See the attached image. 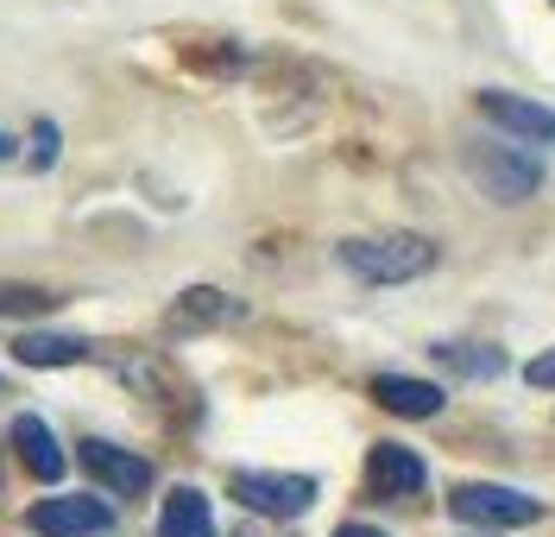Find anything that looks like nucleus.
Returning <instances> with one entry per match:
<instances>
[{
    "label": "nucleus",
    "mask_w": 555,
    "mask_h": 537,
    "mask_svg": "<svg viewBox=\"0 0 555 537\" xmlns=\"http://www.w3.org/2000/svg\"><path fill=\"white\" fill-rule=\"evenodd\" d=\"M467 537H486V532H480V525H474V532H467Z\"/></svg>",
    "instance_id": "21"
},
{
    "label": "nucleus",
    "mask_w": 555,
    "mask_h": 537,
    "mask_svg": "<svg viewBox=\"0 0 555 537\" xmlns=\"http://www.w3.org/2000/svg\"><path fill=\"white\" fill-rule=\"evenodd\" d=\"M228 494H234L246 512H259V519H297V512H310V506H315V481H310V474H266V468H241V474L228 481Z\"/></svg>",
    "instance_id": "4"
},
{
    "label": "nucleus",
    "mask_w": 555,
    "mask_h": 537,
    "mask_svg": "<svg viewBox=\"0 0 555 537\" xmlns=\"http://www.w3.org/2000/svg\"><path fill=\"white\" fill-rule=\"evenodd\" d=\"M335 537H385V532H379V525H341Z\"/></svg>",
    "instance_id": "19"
},
{
    "label": "nucleus",
    "mask_w": 555,
    "mask_h": 537,
    "mask_svg": "<svg viewBox=\"0 0 555 537\" xmlns=\"http://www.w3.org/2000/svg\"><path fill=\"white\" fill-rule=\"evenodd\" d=\"M13 449H20V462L33 468L38 481H64V449H57L51 424H38L33 411H26V418H13Z\"/></svg>",
    "instance_id": "11"
},
{
    "label": "nucleus",
    "mask_w": 555,
    "mask_h": 537,
    "mask_svg": "<svg viewBox=\"0 0 555 537\" xmlns=\"http://www.w3.org/2000/svg\"><path fill=\"white\" fill-rule=\"evenodd\" d=\"M461 165H467V178L480 183V196H492V203H530L543 190V165L499 140H467L461 145Z\"/></svg>",
    "instance_id": "2"
},
{
    "label": "nucleus",
    "mask_w": 555,
    "mask_h": 537,
    "mask_svg": "<svg viewBox=\"0 0 555 537\" xmlns=\"http://www.w3.org/2000/svg\"><path fill=\"white\" fill-rule=\"evenodd\" d=\"M158 532L165 537H215L208 494H196V487H171V500H165V512H158Z\"/></svg>",
    "instance_id": "12"
},
{
    "label": "nucleus",
    "mask_w": 555,
    "mask_h": 537,
    "mask_svg": "<svg viewBox=\"0 0 555 537\" xmlns=\"http://www.w3.org/2000/svg\"><path fill=\"white\" fill-rule=\"evenodd\" d=\"M44 310H57V297L38 285H0V317H44Z\"/></svg>",
    "instance_id": "15"
},
{
    "label": "nucleus",
    "mask_w": 555,
    "mask_h": 537,
    "mask_svg": "<svg viewBox=\"0 0 555 537\" xmlns=\"http://www.w3.org/2000/svg\"><path fill=\"white\" fill-rule=\"evenodd\" d=\"M524 380H530V386H543V393H555V348H543V355L530 360V367H524Z\"/></svg>",
    "instance_id": "17"
},
{
    "label": "nucleus",
    "mask_w": 555,
    "mask_h": 537,
    "mask_svg": "<svg viewBox=\"0 0 555 537\" xmlns=\"http://www.w3.org/2000/svg\"><path fill=\"white\" fill-rule=\"evenodd\" d=\"M221 322H241V304H234L228 291L196 285V291H183V297L171 304L165 329H171V335H196V329H221Z\"/></svg>",
    "instance_id": "9"
},
{
    "label": "nucleus",
    "mask_w": 555,
    "mask_h": 537,
    "mask_svg": "<svg viewBox=\"0 0 555 537\" xmlns=\"http://www.w3.org/2000/svg\"><path fill=\"white\" fill-rule=\"evenodd\" d=\"M335 259L360 285H411L436 266V241H423V234H360V241H341Z\"/></svg>",
    "instance_id": "1"
},
{
    "label": "nucleus",
    "mask_w": 555,
    "mask_h": 537,
    "mask_svg": "<svg viewBox=\"0 0 555 537\" xmlns=\"http://www.w3.org/2000/svg\"><path fill=\"white\" fill-rule=\"evenodd\" d=\"M241 537H284V532H266V519L253 512V519H246V525H241Z\"/></svg>",
    "instance_id": "18"
},
{
    "label": "nucleus",
    "mask_w": 555,
    "mask_h": 537,
    "mask_svg": "<svg viewBox=\"0 0 555 537\" xmlns=\"http://www.w3.org/2000/svg\"><path fill=\"white\" fill-rule=\"evenodd\" d=\"M480 114L492 120V127H505L512 140L555 145V107L530 102V95H512V89H480Z\"/></svg>",
    "instance_id": "7"
},
{
    "label": "nucleus",
    "mask_w": 555,
    "mask_h": 537,
    "mask_svg": "<svg viewBox=\"0 0 555 537\" xmlns=\"http://www.w3.org/2000/svg\"><path fill=\"white\" fill-rule=\"evenodd\" d=\"M57 165V127L51 120H38V133H33V171H51Z\"/></svg>",
    "instance_id": "16"
},
{
    "label": "nucleus",
    "mask_w": 555,
    "mask_h": 537,
    "mask_svg": "<svg viewBox=\"0 0 555 537\" xmlns=\"http://www.w3.org/2000/svg\"><path fill=\"white\" fill-rule=\"evenodd\" d=\"M449 512L461 525H480V532H524L543 519V500L524 487H499V481H454Z\"/></svg>",
    "instance_id": "3"
},
{
    "label": "nucleus",
    "mask_w": 555,
    "mask_h": 537,
    "mask_svg": "<svg viewBox=\"0 0 555 537\" xmlns=\"http://www.w3.org/2000/svg\"><path fill=\"white\" fill-rule=\"evenodd\" d=\"M82 468L102 481L107 494H120V500H139L145 487H152V462L139 456V449H120V443H102V436H89L82 443Z\"/></svg>",
    "instance_id": "8"
},
{
    "label": "nucleus",
    "mask_w": 555,
    "mask_h": 537,
    "mask_svg": "<svg viewBox=\"0 0 555 537\" xmlns=\"http://www.w3.org/2000/svg\"><path fill=\"white\" fill-rule=\"evenodd\" d=\"M366 487H373V500H416L423 487H429V468L416 449L404 443H373V456H366Z\"/></svg>",
    "instance_id": "5"
},
{
    "label": "nucleus",
    "mask_w": 555,
    "mask_h": 537,
    "mask_svg": "<svg viewBox=\"0 0 555 537\" xmlns=\"http://www.w3.org/2000/svg\"><path fill=\"white\" fill-rule=\"evenodd\" d=\"M0 158H13V140H7V133H0Z\"/></svg>",
    "instance_id": "20"
},
{
    "label": "nucleus",
    "mask_w": 555,
    "mask_h": 537,
    "mask_svg": "<svg viewBox=\"0 0 555 537\" xmlns=\"http://www.w3.org/2000/svg\"><path fill=\"white\" fill-rule=\"evenodd\" d=\"M13 355L26 360V367H76V360H89L95 348L76 342V335H44V329H33V335L13 342Z\"/></svg>",
    "instance_id": "13"
},
{
    "label": "nucleus",
    "mask_w": 555,
    "mask_h": 537,
    "mask_svg": "<svg viewBox=\"0 0 555 537\" xmlns=\"http://www.w3.org/2000/svg\"><path fill=\"white\" fill-rule=\"evenodd\" d=\"M26 525L38 537H95L114 525V512L102 500H89V494H57V500H38L26 512Z\"/></svg>",
    "instance_id": "6"
},
{
    "label": "nucleus",
    "mask_w": 555,
    "mask_h": 537,
    "mask_svg": "<svg viewBox=\"0 0 555 537\" xmlns=\"http://www.w3.org/2000/svg\"><path fill=\"white\" fill-rule=\"evenodd\" d=\"M373 398H379L391 418H436L449 398H442V386H429V380H411V373H379L373 380Z\"/></svg>",
    "instance_id": "10"
},
{
    "label": "nucleus",
    "mask_w": 555,
    "mask_h": 537,
    "mask_svg": "<svg viewBox=\"0 0 555 537\" xmlns=\"http://www.w3.org/2000/svg\"><path fill=\"white\" fill-rule=\"evenodd\" d=\"M429 355L442 360L449 373H461V380H492V373H505V355H499V348H480V342H436Z\"/></svg>",
    "instance_id": "14"
}]
</instances>
